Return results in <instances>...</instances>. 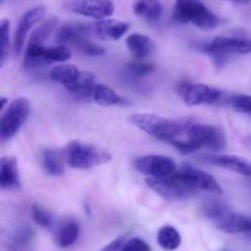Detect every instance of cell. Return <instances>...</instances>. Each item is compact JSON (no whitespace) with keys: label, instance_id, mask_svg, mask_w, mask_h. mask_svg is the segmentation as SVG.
I'll return each mask as SVG.
<instances>
[{"label":"cell","instance_id":"cell-1","mask_svg":"<svg viewBox=\"0 0 251 251\" xmlns=\"http://www.w3.org/2000/svg\"><path fill=\"white\" fill-rule=\"evenodd\" d=\"M227 144L226 132L220 126L202 123H189L185 135L174 141L173 146L181 153H191L198 150L206 149L210 151H222Z\"/></svg>","mask_w":251,"mask_h":251},{"label":"cell","instance_id":"cell-2","mask_svg":"<svg viewBox=\"0 0 251 251\" xmlns=\"http://www.w3.org/2000/svg\"><path fill=\"white\" fill-rule=\"evenodd\" d=\"M129 123L154 139L173 144L184 137L190 120L171 119L153 113H135L129 117Z\"/></svg>","mask_w":251,"mask_h":251},{"label":"cell","instance_id":"cell-3","mask_svg":"<svg viewBox=\"0 0 251 251\" xmlns=\"http://www.w3.org/2000/svg\"><path fill=\"white\" fill-rule=\"evenodd\" d=\"M63 151L66 164L70 168L78 171H88L96 167H100L112 161L113 158L110 151L104 147L81 140L70 141Z\"/></svg>","mask_w":251,"mask_h":251},{"label":"cell","instance_id":"cell-4","mask_svg":"<svg viewBox=\"0 0 251 251\" xmlns=\"http://www.w3.org/2000/svg\"><path fill=\"white\" fill-rule=\"evenodd\" d=\"M173 19L179 24H191L203 31H210L222 24V19L200 0H176Z\"/></svg>","mask_w":251,"mask_h":251},{"label":"cell","instance_id":"cell-5","mask_svg":"<svg viewBox=\"0 0 251 251\" xmlns=\"http://www.w3.org/2000/svg\"><path fill=\"white\" fill-rule=\"evenodd\" d=\"M56 42L59 46L74 47L88 56H100L104 54V48L91 41L87 25L64 24L56 31Z\"/></svg>","mask_w":251,"mask_h":251},{"label":"cell","instance_id":"cell-6","mask_svg":"<svg viewBox=\"0 0 251 251\" xmlns=\"http://www.w3.org/2000/svg\"><path fill=\"white\" fill-rule=\"evenodd\" d=\"M176 91L180 100L188 107L223 104L226 96L225 92L212 86L205 85V83L189 82V81L179 83Z\"/></svg>","mask_w":251,"mask_h":251},{"label":"cell","instance_id":"cell-7","mask_svg":"<svg viewBox=\"0 0 251 251\" xmlns=\"http://www.w3.org/2000/svg\"><path fill=\"white\" fill-rule=\"evenodd\" d=\"M202 50L211 55L215 61L225 63L229 55H245L251 53V38L248 37L221 36L203 44Z\"/></svg>","mask_w":251,"mask_h":251},{"label":"cell","instance_id":"cell-8","mask_svg":"<svg viewBox=\"0 0 251 251\" xmlns=\"http://www.w3.org/2000/svg\"><path fill=\"white\" fill-rule=\"evenodd\" d=\"M71 56V50L65 46L46 47L44 44L27 43L24 58L25 69H36L50 63H65Z\"/></svg>","mask_w":251,"mask_h":251},{"label":"cell","instance_id":"cell-9","mask_svg":"<svg viewBox=\"0 0 251 251\" xmlns=\"http://www.w3.org/2000/svg\"><path fill=\"white\" fill-rule=\"evenodd\" d=\"M31 113V103L27 98L17 97L7 104L0 119V135L2 140H9L17 134L27 122Z\"/></svg>","mask_w":251,"mask_h":251},{"label":"cell","instance_id":"cell-10","mask_svg":"<svg viewBox=\"0 0 251 251\" xmlns=\"http://www.w3.org/2000/svg\"><path fill=\"white\" fill-rule=\"evenodd\" d=\"M146 185L164 200L179 202L194 198L198 191L189 188L173 176L166 178H146Z\"/></svg>","mask_w":251,"mask_h":251},{"label":"cell","instance_id":"cell-11","mask_svg":"<svg viewBox=\"0 0 251 251\" xmlns=\"http://www.w3.org/2000/svg\"><path fill=\"white\" fill-rule=\"evenodd\" d=\"M173 176L196 191H206L215 195L223 194V189L211 174L191 166H184L180 169H176Z\"/></svg>","mask_w":251,"mask_h":251},{"label":"cell","instance_id":"cell-12","mask_svg":"<svg viewBox=\"0 0 251 251\" xmlns=\"http://www.w3.org/2000/svg\"><path fill=\"white\" fill-rule=\"evenodd\" d=\"M134 167L147 178H166L176 172V164L171 157L163 154H145L135 158Z\"/></svg>","mask_w":251,"mask_h":251},{"label":"cell","instance_id":"cell-13","mask_svg":"<svg viewBox=\"0 0 251 251\" xmlns=\"http://www.w3.org/2000/svg\"><path fill=\"white\" fill-rule=\"evenodd\" d=\"M64 7L73 14L95 19L96 21L109 19L115 10L112 0H68Z\"/></svg>","mask_w":251,"mask_h":251},{"label":"cell","instance_id":"cell-14","mask_svg":"<svg viewBox=\"0 0 251 251\" xmlns=\"http://www.w3.org/2000/svg\"><path fill=\"white\" fill-rule=\"evenodd\" d=\"M129 28L130 26L127 22L112 19L100 20V21L87 25L90 37H95L100 41L108 42L119 41L122 37H124L127 33Z\"/></svg>","mask_w":251,"mask_h":251},{"label":"cell","instance_id":"cell-15","mask_svg":"<svg viewBox=\"0 0 251 251\" xmlns=\"http://www.w3.org/2000/svg\"><path fill=\"white\" fill-rule=\"evenodd\" d=\"M46 7L38 5V6H34L32 9L27 10L22 15L19 21V25H17L14 37V50L16 55L21 53L22 48H24L25 43H26L27 37H28V33L37 24H39L43 20V17L46 16Z\"/></svg>","mask_w":251,"mask_h":251},{"label":"cell","instance_id":"cell-16","mask_svg":"<svg viewBox=\"0 0 251 251\" xmlns=\"http://www.w3.org/2000/svg\"><path fill=\"white\" fill-rule=\"evenodd\" d=\"M203 163L212 164L218 168L233 172L239 176L251 178V161L235 154H207L200 157Z\"/></svg>","mask_w":251,"mask_h":251},{"label":"cell","instance_id":"cell-17","mask_svg":"<svg viewBox=\"0 0 251 251\" xmlns=\"http://www.w3.org/2000/svg\"><path fill=\"white\" fill-rule=\"evenodd\" d=\"M216 227L228 234H239V233H249L251 228V217L232 212L229 210L212 221Z\"/></svg>","mask_w":251,"mask_h":251},{"label":"cell","instance_id":"cell-18","mask_svg":"<svg viewBox=\"0 0 251 251\" xmlns=\"http://www.w3.org/2000/svg\"><path fill=\"white\" fill-rule=\"evenodd\" d=\"M80 232L81 226L75 218H64L55 227L54 232L55 244L61 249H68L77 242Z\"/></svg>","mask_w":251,"mask_h":251},{"label":"cell","instance_id":"cell-19","mask_svg":"<svg viewBox=\"0 0 251 251\" xmlns=\"http://www.w3.org/2000/svg\"><path fill=\"white\" fill-rule=\"evenodd\" d=\"M90 100L100 107H112V105H123L129 104V100L115 92L112 87L104 85V83H96L91 92Z\"/></svg>","mask_w":251,"mask_h":251},{"label":"cell","instance_id":"cell-20","mask_svg":"<svg viewBox=\"0 0 251 251\" xmlns=\"http://www.w3.org/2000/svg\"><path fill=\"white\" fill-rule=\"evenodd\" d=\"M41 164L46 174L50 176H61L65 173V156L64 151L54 149H43L41 152Z\"/></svg>","mask_w":251,"mask_h":251},{"label":"cell","instance_id":"cell-21","mask_svg":"<svg viewBox=\"0 0 251 251\" xmlns=\"http://www.w3.org/2000/svg\"><path fill=\"white\" fill-rule=\"evenodd\" d=\"M0 186L2 190H14L20 186L17 161L12 156H2L0 159Z\"/></svg>","mask_w":251,"mask_h":251},{"label":"cell","instance_id":"cell-22","mask_svg":"<svg viewBox=\"0 0 251 251\" xmlns=\"http://www.w3.org/2000/svg\"><path fill=\"white\" fill-rule=\"evenodd\" d=\"M126 47L136 60L149 58L154 50V43L149 36L142 33H131L126 37Z\"/></svg>","mask_w":251,"mask_h":251},{"label":"cell","instance_id":"cell-23","mask_svg":"<svg viewBox=\"0 0 251 251\" xmlns=\"http://www.w3.org/2000/svg\"><path fill=\"white\" fill-rule=\"evenodd\" d=\"M134 14L146 22H157L163 14V6L159 0H135L132 5Z\"/></svg>","mask_w":251,"mask_h":251},{"label":"cell","instance_id":"cell-24","mask_svg":"<svg viewBox=\"0 0 251 251\" xmlns=\"http://www.w3.org/2000/svg\"><path fill=\"white\" fill-rule=\"evenodd\" d=\"M80 75L81 70H78V68H76L73 64H59V65L54 66L49 73V77L55 82L63 85L64 87L75 82Z\"/></svg>","mask_w":251,"mask_h":251},{"label":"cell","instance_id":"cell-25","mask_svg":"<svg viewBox=\"0 0 251 251\" xmlns=\"http://www.w3.org/2000/svg\"><path fill=\"white\" fill-rule=\"evenodd\" d=\"M157 243L163 250L174 251L181 244V235L173 226H162L157 232Z\"/></svg>","mask_w":251,"mask_h":251},{"label":"cell","instance_id":"cell-26","mask_svg":"<svg viewBox=\"0 0 251 251\" xmlns=\"http://www.w3.org/2000/svg\"><path fill=\"white\" fill-rule=\"evenodd\" d=\"M223 104L229 105L233 110L238 113L251 115V95H245V93L227 95L226 93Z\"/></svg>","mask_w":251,"mask_h":251},{"label":"cell","instance_id":"cell-27","mask_svg":"<svg viewBox=\"0 0 251 251\" xmlns=\"http://www.w3.org/2000/svg\"><path fill=\"white\" fill-rule=\"evenodd\" d=\"M31 216L33 222L44 229H51L55 226V217L53 213L39 203H33L31 206Z\"/></svg>","mask_w":251,"mask_h":251},{"label":"cell","instance_id":"cell-28","mask_svg":"<svg viewBox=\"0 0 251 251\" xmlns=\"http://www.w3.org/2000/svg\"><path fill=\"white\" fill-rule=\"evenodd\" d=\"M56 24H58V21H56V19H54V17L42 22L41 26L37 27V28L31 33V36H29V39H28V43L44 44L46 39L50 36V33L56 27Z\"/></svg>","mask_w":251,"mask_h":251},{"label":"cell","instance_id":"cell-29","mask_svg":"<svg viewBox=\"0 0 251 251\" xmlns=\"http://www.w3.org/2000/svg\"><path fill=\"white\" fill-rule=\"evenodd\" d=\"M34 232L29 227H21L16 230L12 237V249L15 251H25L31 245L33 240Z\"/></svg>","mask_w":251,"mask_h":251},{"label":"cell","instance_id":"cell-30","mask_svg":"<svg viewBox=\"0 0 251 251\" xmlns=\"http://www.w3.org/2000/svg\"><path fill=\"white\" fill-rule=\"evenodd\" d=\"M227 210H229V207L220 200H208L207 202H205V205L202 206L203 215L207 218H210L211 221L220 217V216L222 215V213H225Z\"/></svg>","mask_w":251,"mask_h":251},{"label":"cell","instance_id":"cell-31","mask_svg":"<svg viewBox=\"0 0 251 251\" xmlns=\"http://www.w3.org/2000/svg\"><path fill=\"white\" fill-rule=\"evenodd\" d=\"M0 32H1V63L0 65H4L5 60L7 58L10 48V21L7 19H2L0 22Z\"/></svg>","mask_w":251,"mask_h":251},{"label":"cell","instance_id":"cell-32","mask_svg":"<svg viewBox=\"0 0 251 251\" xmlns=\"http://www.w3.org/2000/svg\"><path fill=\"white\" fill-rule=\"evenodd\" d=\"M122 251H152L151 247L144 239L137 237L127 238Z\"/></svg>","mask_w":251,"mask_h":251},{"label":"cell","instance_id":"cell-33","mask_svg":"<svg viewBox=\"0 0 251 251\" xmlns=\"http://www.w3.org/2000/svg\"><path fill=\"white\" fill-rule=\"evenodd\" d=\"M127 69H129L130 73L134 74L135 76H144L152 73V71L154 70V66L150 63H144L142 60H137L129 64Z\"/></svg>","mask_w":251,"mask_h":251},{"label":"cell","instance_id":"cell-34","mask_svg":"<svg viewBox=\"0 0 251 251\" xmlns=\"http://www.w3.org/2000/svg\"><path fill=\"white\" fill-rule=\"evenodd\" d=\"M126 240H127L126 235H122V237L115 238L114 240H112L109 244L105 245V247L100 251H122L123 247H124Z\"/></svg>","mask_w":251,"mask_h":251},{"label":"cell","instance_id":"cell-35","mask_svg":"<svg viewBox=\"0 0 251 251\" xmlns=\"http://www.w3.org/2000/svg\"><path fill=\"white\" fill-rule=\"evenodd\" d=\"M223 1H232L235 2V4H248L251 0H223Z\"/></svg>","mask_w":251,"mask_h":251},{"label":"cell","instance_id":"cell-36","mask_svg":"<svg viewBox=\"0 0 251 251\" xmlns=\"http://www.w3.org/2000/svg\"><path fill=\"white\" fill-rule=\"evenodd\" d=\"M248 234H249L250 237H251V228H250V230H249V233H248Z\"/></svg>","mask_w":251,"mask_h":251},{"label":"cell","instance_id":"cell-37","mask_svg":"<svg viewBox=\"0 0 251 251\" xmlns=\"http://www.w3.org/2000/svg\"><path fill=\"white\" fill-rule=\"evenodd\" d=\"M2 1H4V0H1V2H2Z\"/></svg>","mask_w":251,"mask_h":251}]
</instances>
